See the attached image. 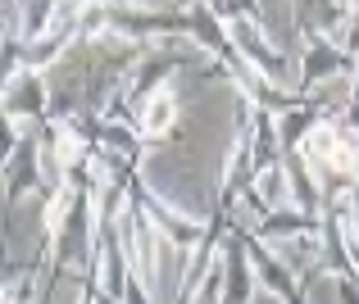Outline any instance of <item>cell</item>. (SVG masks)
<instances>
[]
</instances>
